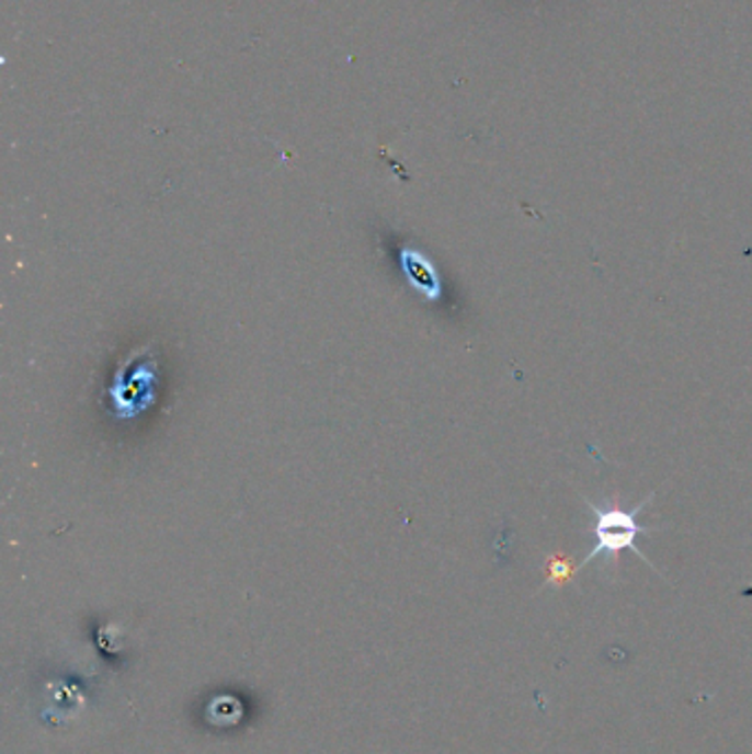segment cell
Masks as SVG:
<instances>
[{
    "label": "cell",
    "instance_id": "cell-1",
    "mask_svg": "<svg viewBox=\"0 0 752 754\" xmlns=\"http://www.w3.org/2000/svg\"><path fill=\"white\" fill-rule=\"evenodd\" d=\"M656 494L651 492L645 501H640L634 510H616V507H609V510H601L599 505H594L592 501H585V505L590 507V512L594 514V525H592V532H594V547L590 549V553L583 558V562L579 564L577 570H583L588 568V564L592 560H596L599 556H612L614 562H618V556L620 551L625 549H631L640 560H645L651 570L653 568V562L638 549L636 540L642 532H649V527L640 525L638 523V514L651 503Z\"/></svg>",
    "mask_w": 752,
    "mask_h": 754
},
{
    "label": "cell",
    "instance_id": "cell-2",
    "mask_svg": "<svg viewBox=\"0 0 752 754\" xmlns=\"http://www.w3.org/2000/svg\"><path fill=\"white\" fill-rule=\"evenodd\" d=\"M577 568H572V564L566 560V558H560V556H549L547 558V585H562V583H568L572 576H577Z\"/></svg>",
    "mask_w": 752,
    "mask_h": 754
}]
</instances>
